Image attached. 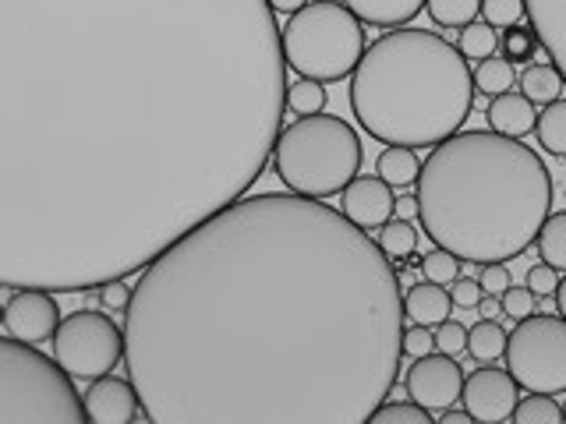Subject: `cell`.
I'll return each instance as SVG.
<instances>
[{
    "instance_id": "obj_1",
    "label": "cell",
    "mask_w": 566,
    "mask_h": 424,
    "mask_svg": "<svg viewBox=\"0 0 566 424\" xmlns=\"http://www.w3.org/2000/svg\"><path fill=\"white\" fill-rule=\"evenodd\" d=\"M270 0H0V287L142 273L273 159Z\"/></svg>"
},
{
    "instance_id": "obj_2",
    "label": "cell",
    "mask_w": 566,
    "mask_h": 424,
    "mask_svg": "<svg viewBox=\"0 0 566 424\" xmlns=\"http://www.w3.org/2000/svg\"><path fill=\"white\" fill-rule=\"evenodd\" d=\"M403 318L368 230L262 191L142 269L124 368L153 424H365L397 382Z\"/></svg>"
},
{
    "instance_id": "obj_3",
    "label": "cell",
    "mask_w": 566,
    "mask_h": 424,
    "mask_svg": "<svg viewBox=\"0 0 566 424\" xmlns=\"http://www.w3.org/2000/svg\"><path fill=\"white\" fill-rule=\"evenodd\" d=\"M418 220L460 262H513L553 212V173L521 138L457 131L418 170Z\"/></svg>"
},
{
    "instance_id": "obj_4",
    "label": "cell",
    "mask_w": 566,
    "mask_h": 424,
    "mask_svg": "<svg viewBox=\"0 0 566 424\" xmlns=\"http://www.w3.org/2000/svg\"><path fill=\"white\" fill-rule=\"evenodd\" d=\"M474 75L460 50L429 29H394L350 71V110L386 146L424 149L464 128Z\"/></svg>"
},
{
    "instance_id": "obj_5",
    "label": "cell",
    "mask_w": 566,
    "mask_h": 424,
    "mask_svg": "<svg viewBox=\"0 0 566 424\" xmlns=\"http://www.w3.org/2000/svg\"><path fill=\"white\" fill-rule=\"evenodd\" d=\"M361 138L347 120L333 114L297 117L280 128L273 146V170L280 184L308 199L340 194L361 170Z\"/></svg>"
},
{
    "instance_id": "obj_6",
    "label": "cell",
    "mask_w": 566,
    "mask_h": 424,
    "mask_svg": "<svg viewBox=\"0 0 566 424\" xmlns=\"http://www.w3.org/2000/svg\"><path fill=\"white\" fill-rule=\"evenodd\" d=\"M88 421L75 379L35 343L0 340V424H82Z\"/></svg>"
},
{
    "instance_id": "obj_7",
    "label": "cell",
    "mask_w": 566,
    "mask_h": 424,
    "mask_svg": "<svg viewBox=\"0 0 566 424\" xmlns=\"http://www.w3.org/2000/svg\"><path fill=\"white\" fill-rule=\"evenodd\" d=\"M283 61L301 78L312 82H340L358 67L365 53V29L344 4L336 0H312L291 14L280 29Z\"/></svg>"
},
{
    "instance_id": "obj_8",
    "label": "cell",
    "mask_w": 566,
    "mask_h": 424,
    "mask_svg": "<svg viewBox=\"0 0 566 424\" xmlns=\"http://www.w3.org/2000/svg\"><path fill=\"white\" fill-rule=\"evenodd\" d=\"M506 371L527 393H566V318L527 315L506 336Z\"/></svg>"
},
{
    "instance_id": "obj_9",
    "label": "cell",
    "mask_w": 566,
    "mask_h": 424,
    "mask_svg": "<svg viewBox=\"0 0 566 424\" xmlns=\"http://www.w3.org/2000/svg\"><path fill=\"white\" fill-rule=\"evenodd\" d=\"M53 361L71 379H99L124 361V329L106 311H71L53 332Z\"/></svg>"
},
{
    "instance_id": "obj_10",
    "label": "cell",
    "mask_w": 566,
    "mask_h": 424,
    "mask_svg": "<svg viewBox=\"0 0 566 424\" xmlns=\"http://www.w3.org/2000/svg\"><path fill=\"white\" fill-rule=\"evenodd\" d=\"M403 389H407V400H415L424 406V411L439 414L460 400L464 368L457 364V358H450V353H442V350L421 353V358H415V364L407 368Z\"/></svg>"
},
{
    "instance_id": "obj_11",
    "label": "cell",
    "mask_w": 566,
    "mask_h": 424,
    "mask_svg": "<svg viewBox=\"0 0 566 424\" xmlns=\"http://www.w3.org/2000/svg\"><path fill=\"white\" fill-rule=\"evenodd\" d=\"M517 382L506 368H492V364H482L474 368L471 375L464 379V389H460V400H464L468 414L482 424H500V421H510L513 406H517L521 393H517Z\"/></svg>"
},
{
    "instance_id": "obj_12",
    "label": "cell",
    "mask_w": 566,
    "mask_h": 424,
    "mask_svg": "<svg viewBox=\"0 0 566 424\" xmlns=\"http://www.w3.org/2000/svg\"><path fill=\"white\" fill-rule=\"evenodd\" d=\"M61 326V308L53 300L50 290H14L11 300L4 305V329L14 340H25V343H46L53 340V332Z\"/></svg>"
},
{
    "instance_id": "obj_13",
    "label": "cell",
    "mask_w": 566,
    "mask_h": 424,
    "mask_svg": "<svg viewBox=\"0 0 566 424\" xmlns=\"http://www.w3.org/2000/svg\"><path fill=\"white\" fill-rule=\"evenodd\" d=\"M340 212L361 230H379L389 216H394V188L382 177H354V181L340 191Z\"/></svg>"
},
{
    "instance_id": "obj_14",
    "label": "cell",
    "mask_w": 566,
    "mask_h": 424,
    "mask_svg": "<svg viewBox=\"0 0 566 424\" xmlns=\"http://www.w3.org/2000/svg\"><path fill=\"white\" fill-rule=\"evenodd\" d=\"M85 414L96 424H132L142 414L132 379H117L114 371L93 379V385H88V393H85Z\"/></svg>"
},
{
    "instance_id": "obj_15",
    "label": "cell",
    "mask_w": 566,
    "mask_h": 424,
    "mask_svg": "<svg viewBox=\"0 0 566 424\" xmlns=\"http://www.w3.org/2000/svg\"><path fill=\"white\" fill-rule=\"evenodd\" d=\"M531 29L538 32L542 50L553 57L556 71L566 82V0H524Z\"/></svg>"
},
{
    "instance_id": "obj_16",
    "label": "cell",
    "mask_w": 566,
    "mask_h": 424,
    "mask_svg": "<svg viewBox=\"0 0 566 424\" xmlns=\"http://www.w3.org/2000/svg\"><path fill=\"white\" fill-rule=\"evenodd\" d=\"M535 120H538V110L527 96H521V93L492 96L489 131L506 135V138H524V135H535Z\"/></svg>"
},
{
    "instance_id": "obj_17",
    "label": "cell",
    "mask_w": 566,
    "mask_h": 424,
    "mask_svg": "<svg viewBox=\"0 0 566 424\" xmlns=\"http://www.w3.org/2000/svg\"><path fill=\"white\" fill-rule=\"evenodd\" d=\"M450 308H453V300L442 283L424 279V283H415V287H407V294H403V315L418 326L436 329L439 322L450 318Z\"/></svg>"
},
{
    "instance_id": "obj_18",
    "label": "cell",
    "mask_w": 566,
    "mask_h": 424,
    "mask_svg": "<svg viewBox=\"0 0 566 424\" xmlns=\"http://www.w3.org/2000/svg\"><path fill=\"white\" fill-rule=\"evenodd\" d=\"M344 8L358 18V22L379 25V29H397V25L411 22V18L424 8V0H344Z\"/></svg>"
},
{
    "instance_id": "obj_19",
    "label": "cell",
    "mask_w": 566,
    "mask_h": 424,
    "mask_svg": "<svg viewBox=\"0 0 566 424\" xmlns=\"http://www.w3.org/2000/svg\"><path fill=\"white\" fill-rule=\"evenodd\" d=\"M376 170L389 188H411L418 181L421 159L415 149H407V146H386L382 156L376 159Z\"/></svg>"
},
{
    "instance_id": "obj_20",
    "label": "cell",
    "mask_w": 566,
    "mask_h": 424,
    "mask_svg": "<svg viewBox=\"0 0 566 424\" xmlns=\"http://www.w3.org/2000/svg\"><path fill=\"white\" fill-rule=\"evenodd\" d=\"M379 247L389 262H407L415 252H418V226L415 220H400V216H389L382 226H379Z\"/></svg>"
},
{
    "instance_id": "obj_21",
    "label": "cell",
    "mask_w": 566,
    "mask_h": 424,
    "mask_svg": "<svg viewBox=\"0 0 566 424\" xmlns=\"http://www.w3.org/2000/svg\"><path fill=\"white\" fill-rule=\"evenodd\" d=\"M563 75L556 71V64H527L524 75H521V96H527L531 103H553L563 96Z\"/></svg>"
},
{
    "instance_id": "obj_22",
    "label": "cell",
    "mask_w": 566,
    "mask_h": 424,
    "mask_svg": "<svg viewBox=\"0 0 566 424\" xmlns=\"http://www.w3.org/2000/svg\"><path fill=\"white\" fill-rule=\"evenodd\" d=\"M535 135L545 152L566 159V96L542 106V114L535 120Z\"/></svg>"
},
{
    "instance_id": "obj_23",
    "label": "cell",
    "mask_w": 566,
    "mask_h": 424,
    "mask_svg": "<svg viewBox=\"0 0 566 424\" xmlns=\"http://www.w3.org/2000/svg\"><path fill=\"white\" fill-rule=\"evenodd\" d=\"M503 350H506V329L495 318H482V322L468 329V353L478 364L500 361Z\"/></svg>"
},
{
    "instance_id": "obj_24",
    "label": "cell",
    "mask_w": 566,
    "mask_h": 424,
    "mask_svg": "<svg viewBox=\"0 0 566 424\" xmlns=\"http://www.w3.org/2000/svg\"><path fill=\"white\" fill-rule=\"evenodd\" d=\"M535 244L542 252V262H548L553 269L566 273V209L563 212H548Z\"/></svg>"
},
{
    "instance_id": "obj_25",
    "label": "cell",
    "mask_w": 566,
    "mask_h": 424,
    "mask_svg": "<svg viewBox=\"0 0 566 424\" xmlns=\"http://www.w3.org/2000/svg\"><path fill=\"white\" fill-rule=\"evenodd\" d=\"M474 75V93L482 96H503V93H513V85H517V75H513V64L506 57H485L478 61V71Z\"/></svg>"
},
{
    "instance_id": "obj_26",
    "label": "cell",
    "mask_w": 566,
    "mask_h": 424,
    "mask_svg": "<svg viewBox=\"0 0 566 424\" xmlns=\"http://www.w3.org/2000/svg\"><path fill=\"white\" fill-rule=\"evenodd\" d=\"M424 8H429V18L439 29H464L478 22L482 0H424Z\"/></svg>"
},
{
    "instance_id": "obj_27",
    "label": "cell",
    "mask_w": 566,
    "mask_h": 424,
    "mask_svg": "<svg viewBox=\"0 0 566 424\" xmlns=\"http://www.w3.org/2000/svg\"><path fill=\"white\" fill-rule=\"evenodd\" d=\"M457 50L464 61H485V57H495V50H500V35H495V29L485 22H471L460 29Z\"/></svg>"
},
{
    "instance_id": "obj_28",
    "label": "cell",
    "mask_w": 566,
    "mask_h": 424,
    "mask_svg": "<svg viewBox=\"0 0 566 424\" xmlns=\"http://www.w3.org/2000/svg\"><path fill=\"white\" fill-rule=\"evenodd\" d=\"M500 50H503V57L510 64H531L538 57L542 40H538V32L531 25H510V29H503Z\"/></svg>"
},
{
    "instance_id": "obj_29",
    "label": "cell",
    "mask_w": 566,
    "mask_h": 424,
    "mask_svg": "<svg viewBox=\"0 0 566 424\" xmlns=\"http://www.w3.org/2000/svg\"><path fill=\"white\" fill-rule=\"evenodd\" d=\"M517 424H559L563 421V406L548 396V393H531L524 400H517L510 414Z\"/></svg>"
},
{
    "instance_id": "obj_30",
    "label": "cell",
    "mask_w": 566,
    "mask_h": 424,
    "mask_svg": "<svg viewBox=\"0 0 566 424\" xmlns=\"http://www.w3.org/2000/svg\"><path fill=\"white\" fill-rule=\"evenodd\" d=\"M287 110L297 114V117L323 114L326 110V88H323V82L301 78V82L287 85Z\"/></svg>"
},
{
    "instance_id": "obj_31",
    "label": "cell",
    "mask_w": 566,
    "mask_h": 424,
    "mask_svg": "<svg viewBox=\"0 0 566 424\" xmlns=\"http://www.w3.org/2000/svg\"><path fill=\"white\" fill-rule=\"evenodd\" d=\"M371 424H432V411H424L421 403L407 400V403H379L368 417Z\"/></svg>"
},
{
    "instance_id": "obj_32",
    "label": "cell",
    "mask_w": 566,
    "mask_h": 424,
    "mask_svg": "<svg viewBox=\"0 0 566 424\" xmlns=\"http://www.w3.org/2000/svg\"><path fill=\"white\" fill-rule=\"evenodd\" d=\"M421 276L429 283H442V287H450V283L460 276V258L442 252V247H436V252H429L421 258Z\"/></svg>"
},
{
    "instance_id": "obj_33",
    "label": "cell",
    "mask_w": 566,
    "mask_h": 424,
    "mask_svg": "<svg viewBox=\"0 0 566 424\" xmlns=\"http://www.w3.org/2000/svg\"><path fill=\"white\" fill-rule=\"evenodd\" d=\"M524 0H482V22L492 29H510L521 25L524 18Z\"/></svg>"
},
{
    "instance_id": "obj_34",
    "label": "cell",
    "mask_w": 566,
    "mask_h": 424,
    "mask_svg": "<svg viewBox=\"0 0 566 424\" xmlns=\"http://www.w3.org/2000/svg\"><path fill=\"white\" fill-rule=\"evenodd\" d=\"M436 350L450 353V358H460V353H468V329L457 322V318H447V322L436 326Z\"/></svg>"
},
{
    "instance_id": "obj_35",
    "label": "cell",
    "mask_w": 566,
    "mask_h": 424,
    "mask_svg": "<svg viewBox=\"0 0 566 424\" xmlns=\"http://www.w3.org/2000/svg\"><path fill=\"white\" fill-rule=\"evenodd\" d=\"M474 279L482 283V294H489V297H503L506 287L513 283L506 262H482V273H478Z\"/></svg>"
},
{
    "instance_id": "obj_36",
    "label": "cell",
    "mask_w": 566,
    "mask_h": 424,
    "mask_svg": "<svg viewBox=\"0 0 566 424\" xmlns=\"http://www.w3.org/2000/svg\"><path fill=\"white\" fill-rule=\"evenodd\" d=\"M559 287V269H553L548 262H538L527 269V290L535 297H553Z\"/></svg>"
},
{
    "instance_id": "obj_37",
    "label": "cell",
    "mask_w": 566,
    "mask_h": 424,
    "mask_svg": "<svg viewBox=\"0 0 566 424\" xmlns=\"http://www.w3.org/2000/svg\"><path fill=\"white\" fill-rule=\"evenodd\" d=\"M500 305H503V315L506 318H527V315H535V294H531L527 287H506V294L500 297Z\"/></svg>"
},
{
    "instance_id": "obj_38",
    "label": "cell",
    "mask_w": 566,
    "mask_h": 424,
    "mask_svg": "<svg viewBox=\"0 0 566 424\" xmlns=\"http://www.w3.org/2000/svg\"><path fill=\"white\" fill-rule=\"evenodd\" d=\"M400 350L407 353V358H421V353H432L436 350V336L429 326H411L403 329V340H400Z\"/></svg>"
},
{
    "instance_id": "obj_39",
    "label": "cell",
    "mask_w": 566,
    "mask_h": 424,
    "mask_svg": "<svg viewBox=\"0 0 566 424\" xmlns=\"http://www.w3.org/2000/svg\"><path fill=\"white\" fill-rule=\"evenodd\" d=\"M450 300L457 308H478L482 305V283H478L474 276H457L450 283Z\"/></svg>"
},
{
    "instance_id": "obj_40",
    "label": "cell",
    "mask_w": 566,
    "mask_h": 424,
    "mask_svg": "<svg viewBox=\"0 0 566 424\" xmlns=\"http://www.w3.org/2000/svg\"><path fill=\"white\" fill-rule=\"evenodd\" d=\"M132 290L135 287H128V283H120V279L103 283V287H99V305H103V311H128Z\"/></svg>"
},
{
    "instance_id": "obj_41",
    "label": "cell",
    "mask_w": 566,
    "mask_h": 424,
    "mask_svg": "<svg viewBox=\"0 0 566 424\" xmlns=\"http://www.w3.org/2000/svg\"><path fill=\"white\" fill-rule=\"evenodd\" d=\"M394 216H400V220H415L418 216V199H415V194H400V199L394 202Z\"/></svg>"
},
{
    "instance_id": "obj_42",
    "label": "cell",
    "mask_w": 566,
    "mask_h": 424,
    "mask_svg": "<svg viewBox=\"0 0 566 424\" xmlns=\"http://www.w3.org/2000/svg\"><path fill=\"white\" fill-rule=\"evenodd\" d=\"M439 417H442V424H471L474 421L468 414V406H464V411H453V406H447V411H439Z\"/></svg>"
},
{
    "instance_id": "obj_43",
    "label": "cell",
    "mask_w": 566,
    "mask_h": 424,
    "mask_svg": "<svg viewBox=\"0 0 566 424\" xmlns=\"http://www.w3.org/2000/svg\"><path fill=\"white\" fill-rule=\"evenodd\" d=\"M305 4H308V0H270V8L273 11H283V14H294V11L305 8Z\"/></svg>"
},
{
    "instance_id": "obj_44",
    "label": "cell",
    "mask_w": 566,
    "mask_h": 424,
    "mask_svg": "<svg viewBox=\"0 0 566 424\" xmlns=\"http://www.w3.org/2000/svg\"><path fill=\"white\" fill-rule=\"evenodd\" d=\"M482 315H485V318H500V315H503L500 297H489V294H482Z\"/></svg>"
},
{
    "instance_id": "obj_45",
    "label": "cell",
    "mask_w": 566,
    "mask_h": 424,
    "mask_svg": "<svg viewBox=\"0 0 566 424\" xmlns=\"http://www.w3.org/2000/svg\"><path fill=\"white\" fill-rule=\"evenodd\" d=\"M556 311H559V318H566V276L559 279V287H556Z\"/></svg>"
},
{
    "instance_id": "obj_46",
    "label": "cell",
    "mask_w": 566,
    "mask_h": 424,
    "mask_svg": "<svg viewBox=\"0 0 566 424\" xmlns=\"http://www.w3.org/2000/svg\"><path fill=\"white\" fill-rule=\"evenodd\" d=\"M0 322H4V308H0Z\"/></svg>"
},
{
    "instance_id": "obj_47",
    "label": "cell",
    "mask_w": 566,
    "mask_h": 424,
    "mask_svg": "<svg viewBox=\"0 0 566 424\" xmlns=\"http://www.w3.org/2000/svg\"><path fill=\"white\" fill-rule=\"evenodd\" d=\"M563 421H566V403H563Z\"/></svg>"
}]
</instances>
